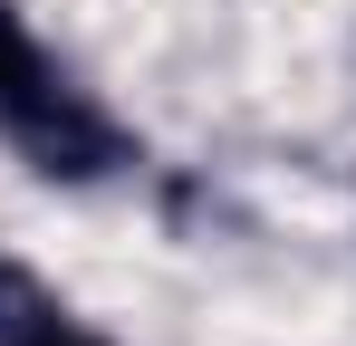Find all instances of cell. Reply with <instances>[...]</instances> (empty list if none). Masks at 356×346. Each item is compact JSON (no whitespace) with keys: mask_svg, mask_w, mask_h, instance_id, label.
<instances>
[{"mask_svg":"<svg viewBox=\"0 0 356 346\" xmlns=\"http://www.w3.org/2000/svg\"><path fill=\"white\" fill-rule=\"evenodd\" d=\"M0 346H106V337L77 327V308H67L39 270L0 260Z\"/></svg>","mask_w":356,"mask_h":346,"instance_id":"obj_1","label":"cell"},{"mask_svg":"<svg viewBox=\"0 0 356 346\" xmlns=\"http://www.w3.org/2000/svg\"><path fill=\"white\" fill-rule=\"evenodd\" d=\"M58 77H67V67H58L49 49H39L29 10H19V0H0V125H10L19 106H39V97H49Z\"/></svg>","mask_w":356,"mask_h":346,"instance_id":"obj_2","label":"cell"}]
</instances>
